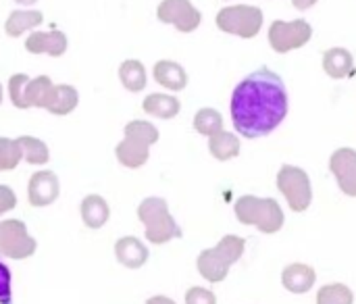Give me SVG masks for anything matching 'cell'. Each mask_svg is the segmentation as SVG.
<instances>
[{"instance_id": "4fadbf2b", "label": "cell", "mask_w": 356, "mask_h": 304, "mask_svg": "<svg viewBox=\"0 0 356 304\" xmlns=\"http://www.w3.org/2000/svg\"><path fill=\"white\" fill-rule=\"evenodd\" d=\"M317 284V271L307 263H292L282 271V286L290 294H307Z\"/></svg>"}, {"instance_id": "7c38bea8", "label": "cell", "mask_w": 356, "mask_h": 304, "mask_svg": "<svg viewBox=\"0 0 356 304\" xmlns=\"http://www.w3.org/2000/svg\"><path fill=\"white\" fill-rule=\"evenodd\" d=\"M58 179L52 171H38L27 186V198L33 207H48L58 198Z\"/></svg>"}, {"instance_id": "277c9868", "label": "cell", "mask_w": 356, "mask_h": 304, "mask_svg": "<svg viewBox=\"0 0 356 304\" xmlns=\"http://www.w3.org/2000/svg\"><path fill=\"white\" fill-rule=\"evenodd\" d=\"M138 217L146 225V240L152 244H167L173 238H181V227L169 213L163 198L150 196L138 207Z\"/></svg>"}, {"instance_id": "ba28073f", "label": "cell", "mask_w": 356, "mask_h": 304, "mask_svg": "<svg viewBox=\"0 0 356 304\" xmlns=\"http://www.w3.org/2000/svg\"><path fill=\"white\" fill-rule=\"evenodd\" d=\"M52 88H54V83L46 75L29 79L27 75L19 73V75H13L8 81V94L17 109H29V106L46 109Z\"/></svg>"}, {"instance_id": "9c48e42d", "label": "cell", "mask_w": 356, "mask_h": 304, "mask_svg": "<svg viewBox=\"0 0 356 304\" xmlns=\"http://www.w3.org/2000/svg\"><path fill=\"white\" fill-rule=\"evenodd\" d=\"M35 240L27 234V227L19 219L0 223V253L10 259H27L35 253Z\"/></svg>"}, {"instance_id": "4dcf8cb0", "label": "cell", "mask_w": 356, "mask_h": 304, "mask_svg": "<svg viewBox=\"0 0 356 304\" xmlns=\"http://www.w3.org/2000/svg\"><path fill=\"white\" fill-rule=\"evenodd\" d=\"M0 304H13L10 269L4 263H0Z\"/></svg>"}, {"instance_id": "1f68e13d", "label": "cell", "mask_w": 356, "mask_h": 304, "mask_svg": "<svg viewBox=\"0 0 356 304\" xmlns=\"http://www.w3.org/2000/svg\"><path fill=\"white\" fill-rule=\"evenodd\" d=\"M17 207V196L8 186H0V215L8 213Z\"/></svg>"}, {"instance_id": "7402d4cb", "label": "cell", "mask_w": 356, "mask_h": 304, "mask_svg": "<svg viewBox=\"0 0 356 304\" xmlns=\"http://www.w3.org/2000/svg\"><path fill=\"white\" fill-rule=\"evenodd\" d=\"M79 102V94L73 86H54L52 88V94H50V100L46 104V111H50L52 115H67L71 113Z\"/></svg>"}, {"instance_id": "e575fe53", "label": "cell", "mask_w": 356, "mask_h": 304, "mask_svg": "<svg viewBox=\"0 0 356 304\" xmlns=\"http://www.w3.org/2000/svg\"><path fill=\"white\" fill-rule=\"evenodd\" d=\"M15 2H19V4H25V6H29V4H33L35 0H15Z\"/></svg>"}, {"instance_id": "30bf717a", "label": "cell", "mask_w": 356, "mask_h": 304, "mask_svg": "<svg viewBox=\"0 0 356 304\" xmlns=\"http://www.w3.org/2000/svg\"><path fill=\"white\" fill-rule=\"evenodd\" d=\"M156 15L163 23H171L184 33H192L202 21L200 10L190 0H163Z\"/></svg>"}, {"instance_id": "8992f818", "label": "cell", "mask_w": 356, "mask_h": 304, "mask_svg": "<svg viewBox=\"0 0 356 304\" xmlns=\"http://www.w3.org/2000/svg\"><path fill=\"white\" fill-rule=\"evenodd\" d=\"M217 27L225 33L250 40L263 27V10L252 4H232L217 13Z\"/></svg>"}, {"instance_id": "5bb4252c", "label": "cell", "mask_w": 356, "mask_h": 304, "mask_svg": "<svg viewBox=\"0 0 356 304\" xmlns=\"http://www.w3.org/2000/svg\"><path fill=\"white\" fill-rule=\"evenodd\" d=\"M321 65H323V71L332 79H346L355 75V56L348 48H342V46H334L325 50Z\"/></svg>"}, {"instance_id": "603a6c76", "label": "cell", "mask_w": 356, "mask_h": 304, "mask_svg": "<svg viewBox=\"0 0 356 304\" xmlns=\"http://www.w3.org/2000/svg\"><path fill=\"white\" fill-rule=\"evenodd\" d=\"M42 21H44V17H42L40 10H13L8 15V19H6L4 29H6V33L10 38H17L23 31H27L31 27H38Z\"/></svg>"}, {"instance_id": "ac0fdd59", "label": "cell", "mask_w": 356, "mask_h": 304, "mask_svg": "<svg viewBox=\"0 0 356 304\" xmlns=\"http://www.w3.org/2000/svg\"><path fill=\"white\" fill-rule=\"evenodd\" d=\"M196 267H198V273L211 284L223 282L229 273V265L215 253V248L202 250L196 259Z\"/></svg>"}, {"instance_id": "5b68a950", "label": "cell", "mask_w": 356, "mask_h": 304, "mask_svg": "<svg viewBox=\"0 0 356 304\" xmlns=\"http://www.w3.org/2000/svg\"><path fill=\"white\" fill-rule=\"evenodd\" d=\"M275 184H277V190L282 192V196L286 198L288 207L292 209V213L309 211V207L313 202V186H311V177L305 169H300L296 165H282V169L277 171Z\"/></svg>"}, {"instance_id": "484cf974", "label": "cell", "mask_w": 356, "mask_h": 304, "mask_svg": "<svg viewBox=\"0 0 356 304\" xmlns=\"http://www.w3.org/2000/svg\"><path fill=\"white\" fill-rule=\"evenodd\" d=\"M244 250H246V240L240 238V236H234V234L223 236V238L219 240V244L215 246V253H217L229 267L236 265V263L242 259Z\"/></svg>"}, {"instance_id": "9a60e30c", "label": "cell", "mask_w": 356, "mask_h": 304, "mask_svg": "<svg viewBox=\"0 0 356 304\" xmlns=\"http://www.w3.org/2000/svg\"><path fill=\"white\" fill-rule=\"evenodd\" d=\"M25 48L33 54L60 56L67 50V35L63 31H33L25 40Z\"/></svg>"}, {"instance_id": "f546056e", "label": "cell", "mask_w": 356, "mask_h": 304, "mask_svg": "<svg viewBox=\"0 0 356 304\" xmlns=\"http://www.w3.org/2000/svg\"><path fill=\"white\" fill-rule=\"evenodd\" d=\"M186 304H217V296L207 288H190L186 292Z\"/></svg>"}, {"instance_id": "f1b7e54d", "label": "cell", "mask_w": 356, "mask_h": 304, "mask_svg": "<svg viewBox=\"0 0 356 304\" xmlns=\"http://www.w3.org/2000/svg\"><path fill=\"white\" fill-rule=\"evenodd\" d=\"M23 159V150L17 140L0 138V171H10Z\"/></svg>"}, {"instance_id": "836d02e7", "label": "cell", "mask_w": 356, "mask_h": 304, "mask_svg": "<svg viewBox=\"0 0 356 304\" xmlns=\"http://www.w3.org/2000/svg\"><path fill=\"white\" fill-rule=\"evenodd\" d=\"M146 304H175L171 298H167V296H152V298H148Z\"/></svg>"}, {"instance_id": "83f0119b", "label": "cell", "mask_w": 356, "mask_h": 304, "mask_svg": "<svg viewBox=\"0 0 356 304\" xmlns=\"http://www.w3.org/2000/svg\"><path fill=\"white\" fill-rule=\"evenodd\" d=\"M194 129L200 134V136H215L219 131H223V117L219 111L215 109H200L196 115H194Z\"/></svg>"}, {"instance_id": "d590c367", "label": "cell", "mask_w": 356, "mask_h": 304, "mask_svg": "<svg viewBox=\"0 0 356 304\" xmlns=\"http://www.w3.org/2000/svg\"><path fill=\"white\" fill-rule=\"evenodd\" d=\"M0 104H2V86H0Z\"/></svg>"}, {"instance_id": "ffe728a7", "label": "cell", "mask_w": 356, "mask_h": 304, "mask_svg": "<svg viewBox=\"0 0 356 304\" xmlns=\"http://www.w3.org/2000/svg\"><path fill=\"white\" fill-rule=\"evenodd\" d=\"M240 138L232 131H219L209 138V150L217 161H232L240 154Z\"/></svg>"}, {"instance_id": "2e32d148", "label": "cell", "mask_w": 356, "mask_h": 304, "mask_svg": "<svg viewBox=\"0 0 356 304\" xmlns=\"http://www.w3.org/2000/svg\"><path fill=\"white\" fill-rule=\"evenodd\" d=\"M115 257L117 261L127 267V269H140L146 261H148V248L144 246V242H140L138 238H121L115 244Z\"/></svg>"}, {"instance_id": "d4e9b609", "label": "cell", "mask_w": 356, "mask_h": 304, "mask_svg": "<svg viewBox=\"0 0 356 304\" xmlns=\"http://www.w3.org/2000/svg\"><path fill=\"white\" fill-rule=\"evenodd\" d=\"M17 142H19V146L23 150V159L29 165H46L48 163L50 150L42 140L31 138V136H21V138H17Z\"/></svg>"}, {"instance_id": "3957f363", "label": "cell", "mask_w": 356, "mask_h": 304, "mask_svg": "<svg viewBox=\"0 0 356 304\" xmlns=\"http://www.w3.org/2000/svg\"><path fill=\"white\" fill-rule=\"evenodd\" d=\"M159 142V129L148 121H131L125 125V138L115 148L119 163L127 169H138L148 161L150 144Z\"/></svg>"}, {"instance_id": "6da1fadb", "label": "cell", "mask_w": 356, "mask_h": 304, "mask_svg": "<svg viewBox=\"0 0 356 304\" xmlns=\"http://www.w3.org/2000/svg\"><path fill=\"white\" fill-rule=\"evenodd\" d=\"M290 96L280 73L261 67L246 75L232 94V123L234 129L248 138H265L275 131L288 117Z\"/></svg>"}, {"instance_id": "d6a6232c", "label": "cell", "mask_w": 356, "mask_h": 304, "mask_svg": "<svg viewBox=\"0 0 356 304\" xmlns=\"http://www.w3.org/2000/svg\"><path fill=\"white\" fill-rule=\"evenodd\" d=\"M317 2H319V0H292L294 8H298V10H309V8H313Z\"/></svg>"}, {"instance_id": "d6986e66", "label": "cell", "mask_w": 356, "mask_h": 304, "mask_svg": "<svg viewBox=\"0 0 356 304\" xmlns=\"http://www.w3.org/2000/svg\"><path fill=\"white\" fill-rule=\"evenodd\" d=\"M81 219L88 227L92 230H100L106 221H108V215H111V209L106 205V200L98 194H90L81 200Z\"/></svg>"}, {"instance_id": "52a82bcc", "label": "cell", "mask_w": 356, "mask_h": 304, "mask_svg": "<svg viewBox=\"0 0 356 304\" xmlns=\"http://www.w3.org/2000/svg\"><path fill=\"white\" fill-rule=\"evenodd\" d=\"M311 38H313V25L307 19H292V21L275 19L267 31L269 46L280 54L307 46Z\"/></svg>"}, {"instance_id": "e0dca14e", "label": "cell", "mask_w": 356, "mask_h": 304, "mask_svg": "<svg viewBox=\"0 0 356 304\" xmlns=\"http://www.w3.org/2000/svg\"><path fill=\"white\" fill-rule=\"evenodd\" d=\"M152 75H154L159 86H163L167 90H173V92H179V90H184L188 86V73L175 61H159L154 65Z\"/></svg>"}, {"instance_id": "4316f807", "label": "cell", "mask_w": 356, "mask_h": 304, "mask_svg": "<svg viewBox=\"0 0 356 304\" xmlns=\"http://www.w3.org/2000/svg\"><path fill=\"white\" fill-rule=\"evenodd\" d=\"M317 304H355V292L346 284H327L317 292Z\"/></svg>"}, {"instance_id": "8fae6325", "label": "cell", "mask_w": 356, "mask_h": 304, "mask_svg": "<svg viewBox=\"0 0 356 304\" xmlns=\"http://www.w3.org/2000/svg\"><path fill=\"white\" fill-rule=\"evenodd\" d=\"M330 171L336 177V184L342 194L356 198V150L350 146H342L330 157Z\"/></svg>"}, {"instance_id": "44dd1931", "label": "cell", "mask_w": 356, "mask_h": 304, "mask_svg": "<svg viewBox=\"0 0 356 304\" xmlns=\"http://www.w3.org/2000/svg\"><path fill=\"white\" fill-rule=\"evenodd\" d=\"M144 113L152 115V117H159V119H173L181 104L175 96H169V94H150L144 98V104H142Z\"/></svg>"}, {"instance_id": "cb8c5ba5", "label": "cell", "mask_w": 356, "mask_h": 304, "mask_svg": "<svg viewBox=\"0 0 356 304\" xmlns=\"http://www.w3.org/2000/svg\"><path fill=\"white\" fill-rule=\"evenodd\" d=\"M119 79L129 92H142L146 88V69L140 61H125L119 67Z\"/></svg>"}, {"instance_id": "7a4b0ae2", "label": "cell", "mask_w": 356, "mask_h": 304, "mask_svg": "<svg viewBox=\"0 0 356 304\" xmlns=\"http://www.w3.org/2000/svg\"><path fill=\"white\" fill-rule=\"evenodd\" d=\"M234 211L242 225H252L261 234H277L286 221L284 209L275 198H259L246 194L236 200Z\"/></svg>"}]
</instances>
